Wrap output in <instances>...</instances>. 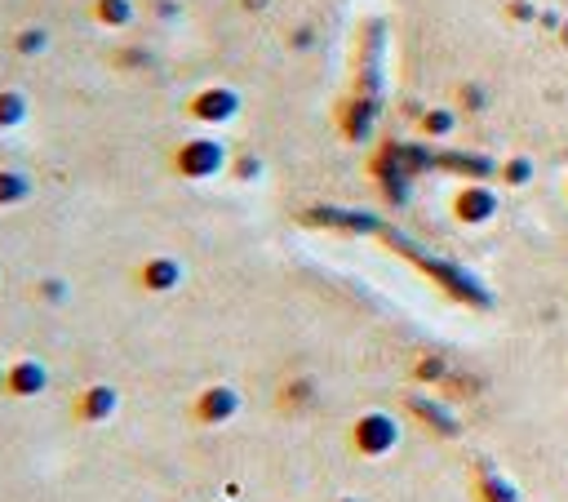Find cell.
Listing matches in <instances>:
<instances>
[{
    "mask_svg": "<svg viewBox=\"0 0 568 502\" xmlns=\"http://www.w3.org/2000/svg\"><path fill=\"white\" fill-rule=\"evenodd\" d=\"M169 165H173V173H178V178L205 182V178L222 173V165H227V147H222L218 139H186V143H178V147H173Z\"/></svg>",
    "mask_w": 568,
    "mask_h": 502,
    "instance_id": "obj_1",
    "label": "cell"
},
{
    "mask_svg": "<svg viewBox=\"0 0 568 502\" xmlns=\"http://www.w3.org/2000/svg\"><path fill=\"white\" fill-rule=\"evenodd\" d=\"M186 116L196 125H227V120L241 116V94H235L231 85H205L186 99Z\"/></svg>",
    "mask_w": 568,
    "mask_h": 502,
    "instance_id": "obj_2",
    "label": "cell"
},
{
    "mask_svg": "<svg viewBox=\"0 0 568 502\" xmlns=\"http://www.w3.org/2000/svg\"><path fill=\"white\" fill-rule=\"evenodd\" d=\"M0 387L10 396H36V391L50 387V374H44V364H36V360H18V364H10V374Z\"/></svg>",
    "mask_w": 568,
    "mask_h": 502,
    "instance_id": "obj_3",
    "label": "cell"
},
{
    "mask_svg": "<svg viewBox=\"0 0 568 502\" xmlns=\"http://www.w3.org/2000/svg\"><path fill=\"white\" fill-rule=\"evenodd\" d=\"M235 409H241V400H235L231 387H209V391H201V400H196V414H201L205 423H227Z\"/></svg>",
    "mask_w": 568,
    "mask_h": 502,
    "instance_id": "obj_4",
    "label": "cell"
},
{
    "mask_svg": "<svg viewBox=\"0 0 568 502\" xmlns=\"http://www.w3.org/2000/svg\"><path fill=\"white\" fill-rule=\"evenodd\" d=\"M116 409V391L112 387H89V391H80V400H76V419H85V423H99V419H107Z\"/></svg>",
    "mask_w": 568,
    "mask_h": 502,
    "instance_id": "obj_5",
    "label": "cell"
},
{
    "mask_svg": "<svg viewBox=\"0 0 568 502\" xmlns=\"http://www.w3.org/2000/svg\"><path fill=\"white\" fill-rule=\"evenodd\" d=\"M178 276H182V271H178V262H173V258H152L147 267L138 271V281L147 285V289H156V294H165L169 285H178Z\"/></svg>",
    "mask_w": 568,
    "mask_h": 502,
    "instance_id": "obj_6",
    "label": "cell"
},
{
    "mask_svg": "<svg viewBox=\"0 0 568 502\" xmlns=\"http://www.w3.org/2000/svg\"><path fill=\"white\" fill-rule=\"evenodd\" d=\"M93 23L99 27H129L133 23V0H93Z\"/></svg>",
    "mask_w": 568,
    "mask_h": 502,
    "instance_id": "obj_7",
    "label": "cell"
},
{
    "mask_svg": "<svg viewBox=\"0 0 568 502\" xmlns=\"http://www.w3.org/2000/svg\"><path fill=\"white\" fill-rule=\"evenodd\" d=\"M27 120V99L18 89H0V129H18Z\"/></svg>",
    "mask_w": 568,
    "mask_h": 502,
    "instance_id": "obj_8",
    "label": "cell"
},
{
    "mask_svg": "<svg viewBox=\"0 0 568 502\" xmlns=\"http://www.w3.org/2000/svg\"><path fill=\"white\" fill-rule=\"evenodd\" d=\"M27 192H31V182L18 169H0V205H18L27 201Z\"/></svg>",
    "mask_w": 568,
    "mask_h": 502,
    "instance_id": "obj_9",
    "label": "cell"
},
{
    "mask_svg": "<svg viewBox=\"0 0 568 502\" xmlns=\"http://www.w3.org/2000/svg\"><path fill=\"white\" fill-rule=\"evenodd\" d=\"M44 44H50V31H44V27H23V31L14 36V50H18V54H40Z\"/></svg>",
    "mask_w": 568,
    "mask_h": 502,
    "instance_id": "obj_10",
    "label": "cell"
},
{
    "mask_svg": "<svg viewBox=\"0 0 568 502\" xmlns=\"http://www.w3.org/2000/svg\"><path fill=\"white\" fill-rule=\"evenodd\" d=\"M235 173H241V178H258V173H262V160L241 156V160H235Z\"/></svg>",
    "mask_w": 568,
    "mask_h": 502,
    "instance_id": "obj_11",
    "label": "cell"
}]
</instances>
